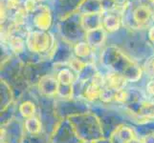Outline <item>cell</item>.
I'll return each mask as SVG.
<instances>
[{
  "mask_svg": "<svg viewBox=\"0 0 154 143\" xmlns=\"http://www.w3.org/2000/svg\"><path fill=\"white\" fill-rule=\"evenodd\" d=\"M57 39L55 34L51 31L32 30L26 35L27 51L38 56H44L47 59L52 58L54 55Z\"/></svg>",
  "mask_w": 154,
  "mask_h": 143,
  "instance_id": "1",
  "label": "cell"
},
{
  "mask_svg": "<svg viewBox=\"0 0 154 143\" xmlns=\"http://www.w3.org/2000/svg\"><path fill=\"white\" fill-rule=\"evenodd\" d=\"M57 31L62 39L71 44H75L85 38V31L82 26V14L79 13H72L68 16L56 20Z\"/></svg>",
  "mask_w": 154,
  "mask_h": 143,
  "instance_id": "2",
  "label": "cell"
},
{
  "mask_svg": "<svg viewBox=\"0 0 154 143\" xmlns=\"http://www.w3.org/2000/svg\"><path fill=\"white\" fill-rule=\"evenodd\" d=\"M55 19L54 10L46 2H41L35 12L31 14L30 18L32 28L45 31H51Z\"/></svg>",
  "mask_w": 154,
  "mask_h": 143,
  "instance_id": "3",
  "label": "cell"
},
{
  "mask_svg": "<svg viewBox=\"0 0 154 143\" xmlns=\"http://www.w3.org/2000/svg\"><path fill=\"white\" fill-rule=\"evenodd\" d=\"M84 0H57L55 7L56 20L64 18L78 12Z\"/></svg>",
  "mask_w": 154,
  "mask_h": 143,
  "instance_id": "4",
  "label": "cell"
},
{
  "mask_svg": "<svg viewBox=\"0 0 154 143\" xmlns=\"http://www.w3.org/2000/svg\"><path fill=\"white\" fill-rule=\"evenodd\" d=\"M122 13L113 12L103 13V28L108 34H115L123 29V20H122Z\"/></svg>",
  "mask_w": 154,
  "mask_h": 143,
  "instance_id": "5",
  "label": "cell"
},
{
  "mask_svg": "<svg viewBox=\"0 0 154 143\" xmlns=\"http://www.w3.org/2000/svg\"><path fill=\"white\" fill-rule=\"evenodd\" d=\"M126 77L119 72L109 71L104 75V88L112 90V91H119L125 89L126 85Z\"/></svg>",
  "mask_w": 154,
  "mask_h": 143,
  "instance_id": "6",
  "label": "cell"
},
{
  "mask_svg": "<svg viewBox=\"0 0 154 143\" xmlns=\"http://www.w3.org/2000/svg\"><path fill=\"white\" fill-rule=\"evenodd\" d=\"M2 44L7 46L8 49L12 52L14 55H20L24 54V52L27 50V46H26V36L19 34H12L6 41L2 42Z\"/></svg>",
  "mask_w": 154,
  "mask_h": 143,
  "instance_id": "7",
  "label": "cell"
},
{
  "mask_svg": "<svg viewBox=\"0 0 154 143\" xmlns=\"http://www.w3.org/2000/svg\"><path fill=\"white\" fill-rule=\"evenodd\" d=\"M108 34L103 28L96 29L93 31H88L85 34V40L87 43L91 46L94 50H97L98 48H100L107 39Z\"/></svg>",
  "mask_w": 154,
  "mask_h": 143,
  "instance_id": "8",
  "label": "cell"
},
{
  "mask_svg": "<svg viewBox=\"0 0 154 143\" xmlns=\"http://www.w3.org/2000/svg\"><path fill=\"white\" fill-rule=\"evenodd\" d=\"M103 13L82 14V26L83 30L85 31V33L88 31L103 28Z\"/></svg>",
  "mask_w": 154,
  "mask_h": 143,
  "instance_id": "9",
  "label": "cell"
},
{
  "mask_svg": "<svg viewBox=\"0 0 154 143\" xmlns=\"http://www.w3.org/2000/svg\"><path fill=\"white\" fill-rule=\"evenodd\" d=\"M58 89H60V83L56 76H45L41 77L39 81V91L41 90L42 94L52 97L58 94Z\"/></svg>",
  "mask_w": 154,
  "mask_h": 143,
  "instance_id": "10",
  "label": "cell"
},
{
  "mask_svg": "<svg viewBox=\"0 0 154 143\" xmlns=\"http://www.w3.org/2000/svg\"><path fill=\"white\" fill-rule=\"evenodd\" d=\"M72 51H73V55L81 58V59L85 60L87 62H89L88 59H90V57L93 55L95 52V50L85 40L79 41L77 43L73 44Z\"/></svg>",
  "mask_w": 154,
  "mask_h": 143,
  "instance_id": "11",
  "label": "cell"
},
{
  "mask_svg": "<svg viewBox=\"0 0 154 143\" xmlns=\"http://www.w3.org/2000/svg\"><path fill=\"white\" fill-rule=\"evenodd\" d=\"M77 13L81 14L103 13L102 0H84Z\"/></svg>",
  "mask_w": 154,
  "mask_h": 143,
  "instance_id": "12",
  "label": "cell"
},
{
  "mask_svg": "<svg viewBox=\"0 0 154 143\" xmlns=\"http://www.w3.org/2000/svg\"><path fill=\"white\" fill-rule=\"evenodd\" d=\"M56 77L60 86H73L76 79V73L66 66L57 72Z\"/></svg>",
  "mask_w": 154,
  "mask_h": 143,
  "instance_id": "13",
  "label": "cell"
},
{
  "mask_svg": "<svg viewBox=\"0 0 154 143\" xmlns=\"http://www.w3.org/2000/svg\"><path fill=\"white\" fill-rule=\"evenodd\" d=\"M103 90V87H100V86L96 85V84L92 83L91 81H89L83 91L84 97H85L87 100H89V101L98 100L100 97Z\"/></svg>",
  "mask_w": 154,
  "mask_h": 143,
  "instance_id": "14",
  "label": "cell"
},
{
  "mask_svg": "<svg viewBox=\"0 0 154 143\" xmlns=\"http://www.w3.org/2000/svg\"><path fill=\"white\" fill-rule=\"evenodd\" d=\"M88 65V62L81 59V58L76 57L75 55H73L69 61L67 62V67L72 70L76 75H81V73L85 70V68Z\"/></svg>",
  "mask_w": 154,
  "mask_h": 143,
  "instance_id": "15",
  "label": "cell"
},
{
  "mask_svg": "<svg viewBox=\"0 0 154 143\" xmlns=\"http://www.w3.org/2000/svg\"><path fill=\"white\" fill-rule=\"evenodd\" d=\"M25 128L31 135H38L41 131V123L35 116L27 118L25 121Z\"/></svg>",
  "mask_w": 154,
  "mask_h": 143,
  "instance_id": "16",
  "label": "cell"
},
{
  "mask_svg": "<svg viewBox=\"0 0 154 143\" xmlns=\"http://www.w3.org/2000/svg\"><path fill=\"white\" fill-rule=\"evenodd\" d=\"M19 112H20V115L26 119L33 118L35 114V106L32 101H25L20 104Z\"/></svg>",
  "mask_w": 154,
  "mask_h": 143,
  "instance_id": "17",
  "label": "cell"
},
{
  "mask_svg": "<svg viewBox=\"0 0 154 143\" xmlns=\"http://www.w3.org/2000/svg\"><path fill=\"white\" fill-rule=\"evenodd\" d=\"M143 72L151 79L154 78V55L149 56L143 64Z\"/></svg>",
  "mask_w": 154,
  "mask_h": 143,
  "instance_id": "18",
  "label": "cell"
},
{
  "mask_svg": "<svg viewBox=\"0 0 154 143\" xmlns=\"http://www.w3.org/2000/svg\"><path fill=\"white\" fill-rule=\"evenodd\" d=\"M127 98H128V93H127L125 89L119 90V91H115L114 94V100L120 103H125Z\"/></svg>",
  "mask_w": 154,
  "mask_h": 143,
  "instance_id": "19",
  "label": "cell"
},
{
  "mask_svg": "<svg viewBox=\"0 0 154 143\" xmlns=\"http://www.w3.org/2000/svg\"><path fill=\"white\" fill-rule=\"evenodd\" d=\"M146 37L147 41L154 47V23L149 26V28L146 30Z\"/></svg>",
  "mask_w": 154,
  "mask_h": 143,
  "instance_id": "20",
  "label": "cell"
},
{
  "mask_svg": "<svg viewBox=\"0 0 154 143\" xmlns=\"http://www.w3.org/2000/svg\"><path fill=\"white\" fill-rule=\"evenodd\" d=\"M146 91H147L148 94L151 95V97H154V78L151 79V80L147 83V85H146Z\"/></svg>",
  "mask_w": 154,
  "mask_h": 143,
  "instance_id": "21",
  "label": "cell"
},
{
  "mask_svg": "<svg viewBox=\"0 0 154 143\" xmlns=\"http://www.w3.org/2000/svg\"><path fill=\"white\" fill-rule=\"evenodd\" d=\"M115 2L119 5V6H121V7H123V6H125V5L128 2V0H115Z\"/></svg>",
  "mask_w": 154,
  "mask_h": 143,
  "instance_id": "22",
  "label": "cell"
},
{
  "mask_svg": "<svg viewBox=\"0 0 154 143\" xmlns=\"http://www.w3.org/2000/svg\"><path fill=\"white\" fill-rule=\"evenodd\" d=\"M153 55H154V47H153Z\"/></svg>",
  "mask_w": 154,
  "mask_h": 143,
  "instance_id": "23",
  "label": "cell"
}]
</instances>
